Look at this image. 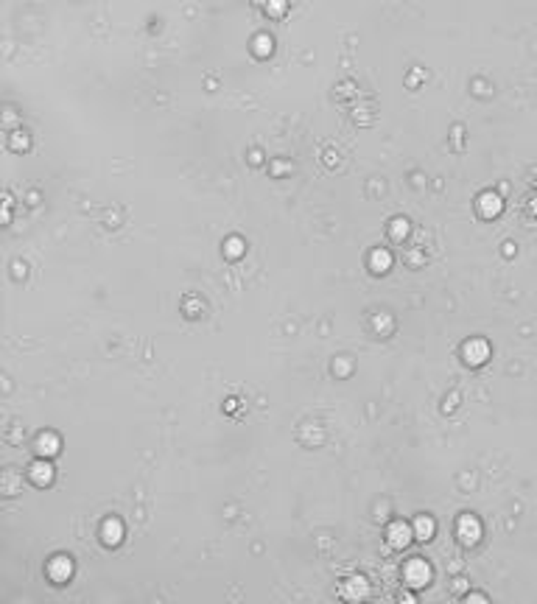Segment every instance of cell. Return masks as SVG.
<instances>
[{"mask_svg": "<svg viewBox=\"0 0 537 604\" xmlns=\"http://www.w3.org/2000/svg\"><path fill=\"white\" fill-rule=\"evenodd\" d=\"M411 537H414V529L406 526V523H392L389 531H386V540H389L392 548H406V543H409Z\"/></svg>", "mask_w": 537, "mask_h": 604, "instance_id": "7a4b0ae2", "label": "cell"}, {"mask_svg": "<svg viewBox=\"0 0 537 604\" xmlns=\"http://www.w3.org/2000/svg\"><path fill=\"white\" fill-rule=\"evenodd\" d=\"M101 535H104V543H106V546H118V543H121V537H123V523H121V520H106Z\"/></svg>", "mask_w": 537, "mask_h": 604, "instance_id": "ba28073f", "label": "cell"}, {"mask_svg": "<svg viewBox=\"0 0 537 604\" xmlns=\"http://www.w3.org/2000/svg\"><path fill=\"white\" fill-rule=\"evenodd\" d=\"M70 573H73V562L68 560V556H56V560H51V565H48V576L53 579V582H68L70 579Z\"/></svg>", "mask_w": 537, "mask_h": 604, "instance_id": "3957f363", "label": "cell"}, {"mask_svg": "<svg viewBox=\"0 0 537 604\" xmlns=\"http://www.w3.org/2000/svg\"><path fill=\"white\" fill-rule=\"evenodd\" d=\"M406 233H409V227H406V221H400V218H397V221L392 224V235H395V238H403Z\"/></svg>", "mask_w": 537, "mask_h": 604, "instance_id": "4fadbf2b", "label": "cell"}, {"mask_svg": "<svg viewBox=\"0 0 537 604\" xmlns=\"http://www.w3.org/2000/svg\"><path fill=\"white\" fill-rule=\"evenodd\" d=\"M389 263H392V258H389V252H375L372 254V269L375 271H386V269H389Z\"/></svg>", "mask_w": 537, "mask_h": 604, "instance_id": "7c38bea8", "label": "cell"}, {"mask_svg": "<svg viewBox=\"0 0 537 604\" xmlns=\"http://www.w3.org/2000/svg\"><path fill=\"white\" fill-rule=\"evenodd\" d=\"M283 9H285L283 0H272V3H268V11H274V14H283Z\"/></svg>", "mask_w": 537, "mask_h": 604, "instance_id": "5bb4252c", "label": "cell"}, {"mask_svg": "<svg viewBox=\"0 0 537 604\" xmlns=\"http://www.w3.org/2000/svg\"><path fill=\"white\" fill-rule=\"evenodd\" d=\"M28 476H31V481H34V484H39V487L51 484V478H53V467H51V461H48V459L34 461L31 470H28Z\"/></svg>", "mask_w": 537, "mask_h": 604, "instance_id": "8992f818", "label": "cell"}, {"mask_svg": "<svg viewBox=\"0 0 537 604\" xmlns=\"http://www.w3.org/2000/svg\"><path fill=\"white\" fill-rule=\"evenodd\" d=\"M342 596H344V599H361V596H367V579H364V576L347 579L344 588H342Z\"/></svg>", "mask_w": 537, "mask_h": 604, "instance_id": "52a82bcc", "label": "cell"}, {"mask_svg": "<svg viewBox=\"0 0 537 604\" xmlns=\"http://www.w3.org/2000/svg\"><path fill=\"white\" fill-rule=\"evenodd\" d=\"M431 535H434V520L431 518H417L414 520V537L417 540H431Z\"/></svg>", "mask_w": 537, "mask_h": 604, "instance_id": "30bf717a", "label": "cell"}, {"mask_svg": "<svg viewBox=\"0 0 537 604\" xmlns=\"http://www.w3.org/2000/svg\"><path fill=\"white\" fill-rule=\"evenodd\" d=\"M479 207H481V213L490 218V216H495V213H501V199L493 196V193H484L481 201H479Z\"/></svg>", "mask_w": 537, "mask_h": 604, "instance_id": "8fae6325", "label": "cell"}, {"mask_svg": "<svg viewBox=\"0 0 537 604\" xmlns=\"http://www.w3.org/2000/svg\"><path fill=\"white\" fill-rule=\"evenodd\" d=\"M230 252L232 254H241L243 249H241V241H230Z\"/></svg>", "mask_w": 537, "mask_h": 604, "instance_id": "9a60e30c", "label": "cell"}, {"mask_svg": "<svg viewBox=\"0 0 537 604\" xmlns=\"http://www.w3.org/2000/svg\"><path fill=\"white\" fill-rule=\"evenodd\" d=\"M479 535H481V526H479V520L473 518V515H464L462 520H459V537H462V543H476L479 540Z\"/></svg>", "mask_w": 537, "mask_h": 604, "instance_id": "5b68a950", "label": "cell"}, {"mask_svg": "<svg viewBox=\"0 0 537 604\" xmlns=\"http://www.w3.org/2000/svg\"><path fill=\"white\" fill-rule=\"evenodd\" d=\"M487 355H490V347H487L481 339H473V341L464 344V361H467V364L479 366V364H484V361H487Z\"/></svg>", "mask_w": 537, "mask_h": 604, "instance_id": "277c9868", "label": "cell"}, {"mask_svg": "<svg viewBox=\"0 0 537 604\" xmlns=\"http://www.w3.org/2000/svg\"><path fill=\"white\" fill-rule=\"evenodd\" d=\"M403 576H406V585H411V588H422V585H428L431 582V568H428V562L426 560H411L409 565L403 568Z\"/></svg>", "mask_w": 537, "mask_h": 604, "instance_id": "6da1fadb", "label": "cell"}, {"mask_svg": "<svg viewBox=\"0 0 537 604\" xmlns=\"http://www.w3.org/2000/svg\"><path fill=\"white\" fill-rule=\"evenodd\" d=\"M37 451L39 456H53V453H59V439H56V434H42L37 439Z\"/></svg>", "mask_w": 537, "mask_h": 604, "instance_id": "9c48e42d", "label": "cell"}]
</instances>
